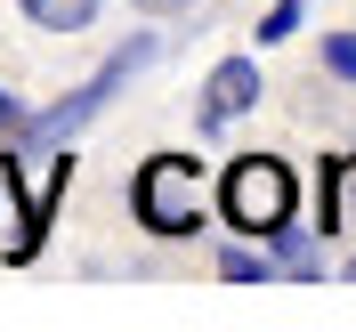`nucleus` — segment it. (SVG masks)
I'll use <instances>...</instances> for the list:
<instances>
[{"label":"nucleus","instance_id":"obj_1","mask_svg":"<svg viewBox=\"0 0 356 332\" xmlns=\"http://www.w3.org/2000/svg\"><path fill=\"white\" fill-rule=\"evenodd\" d=\"M130 203H138V219L154 227V235H195L202 211H211V178H202L186 155H162V162H146V171H138Z\"/></svg>","mask_w":356,"mask_h":332},{"label":"nucleus","instance_id":"obj_2","mask_svg":"<svg viewBox=\"0 0 356 332\" xmlns=\"http://www.w3.org/2000/svg\"><path fill=\"white\" fill-rule=\"evenodd\" d=\"M291 203H300V187H291V171L275 155H243L227 171V187H219V211L243 227V235H275V227L291 219Z\"/></svg>","mask_w":356,"mask_h":332},{"label":"nucleus","instance_id":"obj_3","mask_svg":"<svg viewBox=\"0 0 356 332\" xmlns=\"http://www.w3.org/2000/svg\"><path fill=\"white\" fill-rule=\"evenodd\" d=\"M259 106V65L251 57H227V65H211V81H202V130H219V122H235V113Z\"/></svg>","mask_w":356,"mask_h":332},{"label":"nucleus","instance_id":"obj_4","mask_svg":"<svg viewBox=\"0 0 356 332\" xmlns=\"http://www.w3.org/2000/svg\"><path fill=\"white\" fill-rule=\"evenodd\" d=\"M324 235L356 244V155H332V162H324Z\"/></svg>","mask_w":356,"mask_h":332},{"label":"nucleus","instance_id":"obj_5","mask_svg":"<svg viewBox=\"0 0 356 332\" xmlns=\"http://www.w3.org/2000/svg\"><path fill=\"white\" fill-rule=\"evenodd\" d=\"M24 17L49 24V33H81V24L97 17V0H24Z\"/></svg>","mask_w":356,"mask_h":332},{"label":"nucleus","instance_id":"obj_6","mask_svg":"<svg viewBox=\"0 0 356 332\" xmlns=\"http://www.w3.org/2000/svg\"><path fill=\"white\" fill-rule=\"evenodd\" d=\"M324 65H332L340 81H356V33H332V41H324Z\"/></svg>","mask_w":356,"mask_h":332},{"label":"nucleus","instance_id":"obj_7","mask_svg":"<svg viewBox=\"0 0 356 332\" xmlns=\"http://www.w3.org/2000/svg\"><path fill=\"white\" fill-rule=\"evenodd\" d=\"M291 24H300V0H275V8L259 17V41H284Z\"/></svg>","mask_w":356,"mask_h":332},{"label":"nucleus","instance_id":"obj_8","mask_svg":"<svg viewBox=\"0 0 356 332\" xmlns=\"http://www.w3.org/2000/svg\"><path fill=\"white\" fill-rule=\"evenodd\" d=\"M219 276H227V284H251V276H267V267L251 260V251H227V260H219Z\"/></svg>","mask_w":356,"mask_h":332},{"label":"nucleus","instance_id":"obj_9","mask_svg":"<svg viewBox=\"0 0 356 332\" xmlns=\"http://www.w3.org/2000/svg\"><path fill=\"white\" fill-rule=\"evenodd\" d=\"M0 130H8V138H24V130H33V122H24V113L8 106V97H0Z\"/></svg>","mask_w":356,"mask_h":332},{"label":"nucleus","instance_id":"obj_10","mask_svg":"<svg viewBox=\"0 0 356 332\" xmlns=\"http://www.w3.org/2000/svg\"><path fill=\"white\" fill-rule=\"evenodd\" d=\"M146 8H178V0H146Z\"/></svg>","mask_w":356,"mask_h":332},{"label":"nucleus","instance_id":"obj_11","mask_svg":"<svg viewBox=\"0 0 356 332\" xmlns=\"http://www.w3.org/2000/svg\"><path fill=\"white\" fill-rule=\"evenodd\" d=\"M348 276H356V260H348Z\"/></svg>","mask_w":356,"mask_h":332}]
</instances>
